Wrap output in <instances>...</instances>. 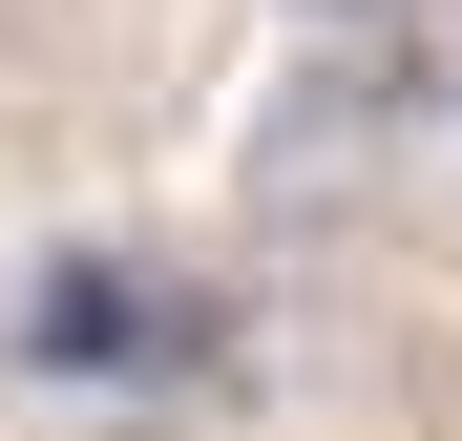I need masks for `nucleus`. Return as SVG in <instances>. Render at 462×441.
Returning a JSON list of instances; mask_svg holds the SVG:
<instances>
[{
    "mask_svg": "<svg viewBox=\"0 0 462 441\" xmlns=\"http://www.w3.org/2000/svg\"><path fill=\"white\" fill-rule=\"evenodd\" d=\"M22 357H42V379H63V400H85V379L126 400V379H189V357H210V336H189V316H169V294H147L126 253H63V273L22 294Z\"/></svg>",
    "mask_w": 462,
    "mask_h": 441,
    "instance_id": "obj_1",
    "label": "nucleus"
},
{
    "mask_svg": "<svg viewBox=\"0 0 462 441\" xmlns=\"http://www.w3.org/2000/svg\"><path fill=\"white\" fill-rule=\"evenodd\" d=\"M316 22H400V0H316Z\"/></svg>",
    "mask_w": 462,
    "mask_h": 441,
    "instance_id": "obj_2",
    "label": "nucleus"
}]
</instances>
